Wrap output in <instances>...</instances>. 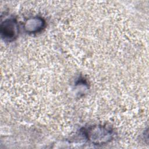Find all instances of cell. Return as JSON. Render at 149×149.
Segmentation results:
<instances>
[{"label": "cell", "instance_id": "cell-3", "mask_svg": "<svg viewBox=\"0 0 149 149\" xmlns=\"http://www.w3.org/2000/svg\"><path fill=\"white\" fill-rule=\"evenodd\" d=\"M44 20L39 17H34L30 18L24 23V29L29 33H37L44 27Z\"/></svg>", "mask_w": 149, "mask_h": 149}, {"label": "cell", "instance_id": "cell-2", "mask_svg": "<svg viewBox=\"0 0 149 149\" xmlns=\"http://www.w3.org/2000/svg\"><path fill=\"white\" fill-rule=\"evenodd\" d=\"M19 26L16 19L12 17L5 19L1 24V35L6 41H12L17 37Z\"/></svg>", "mask_w": 149, "mask_h": 149}, {"label": "cell", "instance_id": "cell-1", "mask_svg": "<svg viewBox=\"0 0 149 149\" xmlns=\"http://www.w3.org/2000/svg\"><path fill=\"white\" fill-rule=\"evenodd\" d=\"M86 139L95 145H102L110 141L113 137L112 130L103 125H91L83 130Z\"/></svg>", "mask_w": 149, "mask_h": 149}]
</instances>
